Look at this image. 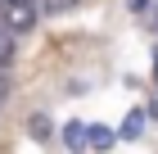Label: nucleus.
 <instances>
[{
    "label": "nucleus",
    "mask_w": 158,
    "mask_h": 154,
    "mask_svg": "<svg viewBox=\"0 0 158 154\" xmlns=\"http://www.w3.org/2000/svg\"><path fill=\"white\" fill-rule=\"evenodd\" d=\"M36 18H41V0H0V23L14 27V36L32 32Z\"/></svg>",
    "instance_id": "nucleus-1"
},
{
    "label": "nucleus",
    "mask_w": 158,
    "mask_h": 154,
    "mask_svg": "<svg viewBox=\"0 0 158 154\" xmlns=\"http://www.w3.org/2000/svg\"><path fill=\"white\" fill-rule=\"evenodd\" d=\"M14 59H18V46H14V27L0 23V68H14Z\"/></svg>",
    "instance_id": "nucleus-2"
},
{
    "label": "nucleus",
    "mask_w": 158,
    "mask_h": 154,
    "mask_svg": "<svg viewBox=\"0 0 158 154\" xmlns=\"http://www.w3.org/2000/svg\"><path fill=\"white\" fill-rule=\"evenodd\" d=\"M27 131H32V141H50V136H54V127H50L45 113H32V118H27Z\"/></svg>",
    "instance_id": "nucleus-3"
},
{
    "label": "nucleus",
    "mask_w": 158,
    "mask_h": 154,
    "mask_svg": "<svg viewBox=\"0 0 158 154\" xmlns=\"http://www.w3.org/2000/svg\"><path fill=\"white\" fill-rule=\"evenodd\" d=\"M81 0H41V14H68V9H77Z\"/></svg>",
    "instance_id": "nucleus-4"
},
{
    "label": "nucleus",
    "mask_w": 158,
    "mask_h": 154,
    "mask_svg": "<svg viewBox=\"0 0 158 154\" xmlns=\"http://www.w3.org/2000/svg\"><path fill=\"white\" fill-rule=\"evenodd\" d=\"M140 131H145V113H140V109H135L131 118H127V127H122V136H127V141H135V136H140Z\"/></svg>",
    "instance_id": "nucleus-5"
},
{
    "label": "nucleus",
    "mask_w": 158,
    "mask_h": 154,
    "mask_svg": "<svg viewBox=\"0 0 158 154\" xmlns=\"http://www.w3.org/2000/svg\"><path fill=\"white\" fill-rule=\"evenodd\" d=\"M68 145H73V150H81V145H86V131H81V122H68Z\"/></svg>",
    "instance_id": "nucleus-6"
},
{
    "label": "nucleus",
    "mask_w": 158,
    "mask_h": 154,
    "mask_svg": "<svg viewBox=\"0 0 158 154\" xmlns=\"http://www.w3.org/2000/svg\"><path fill=\"white\" fill-rule=\"evenodd\" d=\"M86 136H90V145H95V150H104V145L113 141V136H109V131H104V127H90V131H86Z\"/></svg>",
    "instance_id": "nucleus-7"
},
{
    "label": "nucleus",
    "mask_w": 158,
    "mask_h": 154,
    "mask_svg": "<svg viewBox=\"0 0 158 154\" xmlns=\"http://www.w3.org/2000/svg\"><path fill=\"white\" fill-rule=\"evenodd\" d=\"M9 100V68H0V104Z\"/></svg>",
    "instance_id": "nucleus-8"
},
{
    "label": "nucleus",
    "mask_w": 158,
    "mask_h": 154,
    "mask_svg": "<svg viewBox=\"0 0 158 154\" xmlns=\"http://www.w3.org/2000/svg\"><path fill=\"white\" fill-rule=\"evenodd\" d=\"M154 27H158V14H154Z\"/></svg>",
    "instance_id": "nucleus-9"
}]
</instances>
